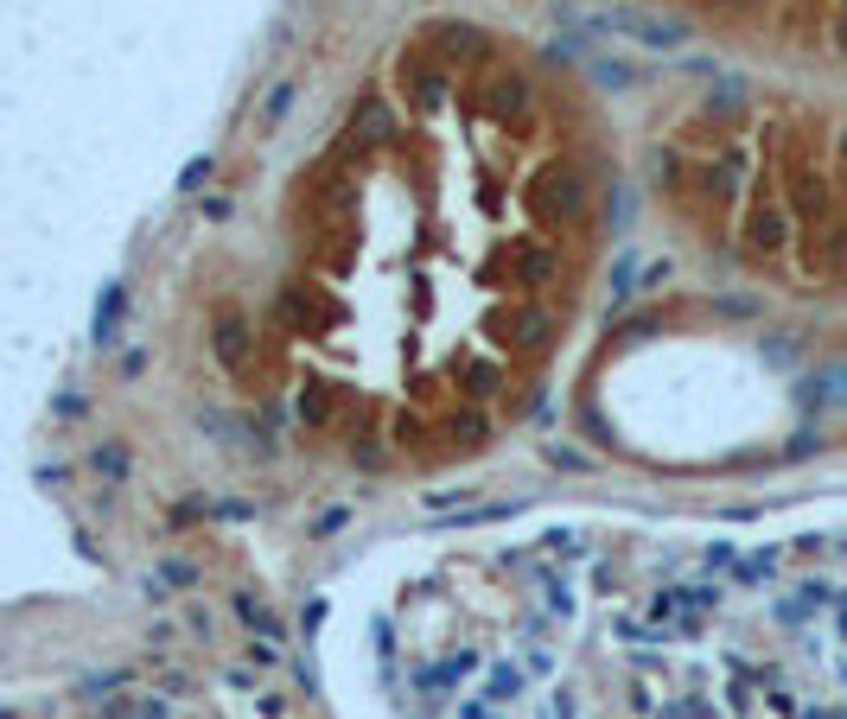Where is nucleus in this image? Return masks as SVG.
<instances>
[{
	"label": "nucleus",
	"instance_id": "nucleus-6",
	"mask_svg": "<svg viewBox=\"0 0 847 719\" xmlns=\"http://www.w3.org/2000/svg\"><path fill=\"white\" fill-rule=\"evenodd\" d=\"M548 274H555V255H548V249H529V255H523V280H529V287H542Z\"/></svg>",
	"mask_w": 847,
	"mask_h": 719
},
{
	"label": "nucleus",
	"instance_id": "nucleus-3",
	"mask_svg": "<svg viewBox=\"0 0 847 719\" xmlns=\"http://www.w3.org/2000/svg\"><path fill=\"white\" fill-rule=\"evenodd\" d=\"M242 344H249V325H242L236 312H223V319H217V357H223V363H236V357H242Z\"/></svg>",
	"mask_w": 847,
	"mask_h": 719
},
{
	"label": "nucleus",
	"instance_id": "nucleus-11",
	"mask_svg": "<svg viewBox=\"0 0 847 719\" xmlns=\"http://www.w3.org/2000/svg\"><path fill=\"white\" fill-rule=\"evenodd\" d=\"M714 7H752V0H714Z\"/></svg>",
	"mask_w": 847,
	"mask_h": 719
},
{
	"label": "nucleus",
	"instance_id": "nucleus-1",
	"mask_svg": "<svg viewBox=\"0 0 847 719\" xmlns=\"http://www.w3.org/2000/svg\"><path fill=\"white\" fill-rule=\"evenodd\" d=\"M605 26H612V32H631L637 45H682V39H688L682 26H669V20H644V13H625V7H618V13H605Z\"/></svg>",
	"mask_w": 847,
	"mask_h": 719
},
{
	"label": "nucleus",
	"instance_id": "nucleus-4",
	"mask_svg": "<svg viewBox=\"0 0 847 719\" xmlns=\"http://www.w3.org/2000/svg\"><path fill=\"white\" fill-rule=\"evenodd\" d=\"M115 325H121V280H115L109 293H102V306H96V344H109Z\"/></svg>",
	"mask_w": 847,
	"mask_h": 719
},
{
	"label": "nucleus",
	"instance_id": "nucleus-8",
	"mask_svg": "<svg viewBox=\"0 0 847 719\" xmlns=\"http://www.w3.org/2000/svg\"><path fill=\"white\" fill-rule=\"evenodd\" d=\"M96 471H109V478H121V471H128V452H121V446L96 452Z\"/></svg>",
	"mask_w": 847,
	"mask_h": 719
},
{
	"label": "nucleus",
	"instance_id": "nucleus-2",
	"mask_svg": "<svg viewBox=\"0 0 847 719\" xmlns=\"http://www.w3.org/2000/svg\"><path fill=\"white\" fill-rule=\"evenodd\" d=\"M542 198L555 204V210H580V204H586V185H580V172H548Z\"/></svg>",
	"mask_w": 847,
	"mask_h": 719
},
{
	"label": "nucleus",
	"instance_id": "nucleus-9",
	"mask_svg": "<svg viewBox=\"0 0 847 719\" xmlns=\"http://www.w3.org/2000/svg\"><path fill=\"white\" fill-rule=\"evenodd\" d=\"M287 102H293V83H281V90L268 96V121H281V115H287Z\"/></svg>",
	"mask_w": 847,
	"mask_h": 719
},
{
	"label": "nucleus",
	"instance_id": "nucleus-5",
	"mask_svg": "<svg viewBox=\"0 0 847 719\" xmlns=\"http://www.w3.org/2000/svg\"><path fill=\"white\" fill-rule=\"evenodd\" d=\"M516 102H523V83H516V77H497L491 90H484V109H491V115H510Z\"/></svg>",
	"mask_w": 847,
	"mask_h": 719
},
{
	"label": "nucleus",
	"instance_id": "nucleus-10",
	"mask_svg": "<svg viewBox=\"0 0 847 719\" xmlns=\"http://www.w3.org/2000/svg\"><path fill=\"white\" fill-rule=\"evenodd\" d=\"M204 179H211V160H198V166H185V179H179V185H185V191H192V185H204Z\"/></svg>",
	"mask_w": 847,
	"mask_h": 719
},
{
	"label": "nucleus",
	"instance_id": "nucleus-7",
	"mask_svg": "<svg viewBox=\"0 0 847 719\" xmlns=\"http://www.w3.org/2000/svg\"><path fill=\"white\" fill-rule=\"evenodd\" d=\"M523 688V675H516V662H497V675H491V694L504 700V694H516Z\"/></svg>",
	"mask_w": 847,
	"mask_h": 719
}]
</instances>
